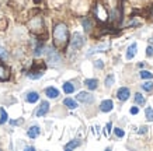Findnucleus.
Segmentation results:
<instances>
[{
	"label": "nucleus",
	"instance_id": "nucleus-32",
	"mask_svg": "<svg viewBox=\"0 0 153 151\" xmlns=\"http://www.w3.org/2000/svg\"><path fill=\"white\" fill-rule=\"evenodd\" d=\"M1 57H6V52H4V49L0 48V59H1Z\"/></svg>",
	"mask_w": 153,
	"mask_h": 151
},
{
	"label": "nucleus",
	"instance_id": "nucleus-14",
	"mask_svg": "<svg viewBox=\"0 0 153 151\" xmlns=\"http://www.w3.org/2000/svg\"><path fill=\"white\" fill-rule=\"evenodd\" d=\"M136 48H138V46H136V43H132V45L128 48V50H126V59H128V60H131L135 55H136Z\"/></svg>",
	"mask_w": 153,
	"mask_h": 151
},
{
	"label": "nucleus",
	"instance_id": "nucleus-2",
	"mask_svg": "<svg viewBox=\"0 0 153 151\" xmlns=\"http://www.w3.org/2000/svg\"><path fill=\"white\" fill-rule=\"evenodd\" d=\"M28 28L31 29V31L35 34V35H38V37L41 38L42 41H44V38L48 37V34L45 32V29H44V23H42V18L38 15V17H33L31 18V21L28 23Z\"/></svg>",
	"mask_w": 153,
	"mask_h": 151
},
{
	"label": "nucleus",
	"instance_id": "nucleus-19",
	"mask_svg": "<svg viewBox=\"0 0 153 151\" xmlns=\"http://www.w3.org/2000/svg\"><path fill=\"white\" fill-rule=\"evenodd\" d=\"M146 99H145V96L142 95L140 92H136V94H135V102H136L138 105H143Z\"/></svg>",
	"mask_w": 153,
	"mask_h": 151
},
{
	"label": "nucleus",
	"instance_id": "nucleus-29",
	"mask_svg": "<svg viewBox=\"0 0 153 151\" xmlns=\"http://www.w3.org/2000/svg\"><path fill=\"white\" fill-rule=\"evenodd\" d=\"M138 112H139V108H138V106H132V108H131V113L132 115H136Z\"/></svg>",
	"mask_w": 153,
	"mask_h": 151
},
{
	"label": "nucleus",
	"instance_id": "nucleus-18",
	"mask_svg": "<svg viewBox=\"0 0 153 151\" xmlns=\"http://www.w3.org/2000/svg\"><path fill=\"white\" fill-rule=\"evenodd\" d=\"M63 91H65L66 94H72V92L74 91V85L72 82H65V84H63Z\"/></svg>",
	"mask_w": 153,
	"mask_h": 151
},
{
	"label": "nucleus",
	"instance_id": "nucleus-1",
	"mask_svg": "<svg viewBox=\"0 0 153 151\" xmlns=\"http://www.w3.org/2000/svg\"><path fill=\"white\" fill-rule=\"evenodd\" d=\"M52 37H53V45L58 50H65L68 43H69V29L66 27V24L59 23L56 24L52 32Z\"/></svg>",
	"mask_w": 153,
	"mask_h": 151
},
{
	"label": "nucleus",
	"instance_id": "nucleus-16",
	"mask_svg": "<svg viewBox=\"0 0 153 151\" xmlns=\"http://www.w3.org/2000/svg\"><path fill=\"white\" fill-rule=\"evenodd\" d=\"M63 104H65V106H68L69 109H76V108H77V102L73 101L72 98H66V99L63 101Z\"/></svg>",
	"mask_w": 153,
	"mask_h": 151
},
{
	"label": "nucleus",
	"instance_id": "nucleus-30",
	"mask_svg": "<svg viewBox=\"0 0 153 151\" xmlns=\"http://www.w3.org/2000/svg\"><path fill=\"white\" fill-rule=\"evenodd\" d=\"M146 55L148 56L153 55V46H148V49H146Z\"/></svg>",
	"mask_w": 153,
	"mask_h": 151
},
{
	"label": "nucleus",
	"instance_id": "nucleus-27",
	"mask_svg": "<svg viewBox=\"0 0 153 151\" xmlns=\"http://www.w3.org/2000/svg\"><path fill=\"white\" fill-rule=\"evenodd\" d=\"M114 133H115V136H117V137H124V136H125V133H124V130H122V129H120V127L114 129Z\"/></svg>",
	"mask_w": 153,
	"mask_h": 151
},
{
	"label": "nucleus",
	"instance_id": "nucleus-8",
	"mask_svg": "<svg viewBox=\"0 0 153 151\" xmlns=\"http://www.w3.org/2000/svg\"><path fill=\"white\" fill-rule=\"evenodd\" d=\"M10 78V69L4 64H0V81H7Z\"/></svg>",
	"mask_w": 153,
	"mask_h": 151
},
{
	"label": "nucleus",
	"instance_id": "nucleus-25",
	"mask_svg": "<svg viewBox=\"0 0 153 151\" xmlns=\"http://www.w3.org/2000/svg\"><path fill=\"white\" fill-rule=\"evenodd\" d=\"M112 84H114V76H112V74H110V76L105 78V85H107V87H111Z\"/></svg>",
	"mask_w": 153,
	"mask_h": 151
},
{
	"label": "nucleus",
	"instance_id": "nucleus-35",
	"mask_svg": "<svg viewBox=\"0 0 153 151\" xmlns=\"http://www.w3.org/2000/svg\"><path fill=\"white\" fill-rule=\"evenodd\" d=\"M152 15H153V4H152Z\"/></svg>",
	"mask_w": 153,
	"mask_h": 151
},
{
	"label": "nucleus",
	"instance_id": "nucleus-21",
	"mask_svg": "<svg viewBox=\"0 0 153 151\" xmlns=\"http://www.w3.org/2000/svg\"><path fill=\"white\" fill-rule=\"evenodd\" d=\"M82 24H83V27H84V29H86V31H90V29H91V21H90V20L87 18V17H84L83 20H82Z\"/></svg>",
	"mask_w": 153,
	"mask_h": 151
},
{
	"label": "nucleus",
	"instance_id": "nucleus-17",
	"mask_svg": "<svg viewBox=\"0 0 153 151\" xmlns=\"http://www.w3.org/2000/svg\"><path fill=\"white\" fill-rule=\"evenodd\" d=\"M79 146H80V140H72V141L68 143L65 146V150H73V148H76Z\"/></svg>",
	"mask_w": 153,
	"mask_h": 151
},
{
	"label": "nucleus",
	"instance_id": "nucleus-3",
	"mask_svg": "<svg viewBox=\"0 0 153 151\" xmlns=\"http://www.w3.org/2000/svg\"><path fill=\"white\" fill-rule=\"evenodd\" d=\"M45 69H47L45 62H42V60H35L34 64H33V67H31V70L28 71V77L37 80V78L42 77V74H44Z\"/></svg>",
	"mask_w": 153,
	"mask_h": 151
},
{
	"label": "nucleus",
	"instance_id": "nucleus-33",
	"mask_svg": "<svg viewBox=\"0 0 153 151\" xmlns=\"http://www.w3.org/2000/svg\"><path fill=\"white\" fill-rule=\"evenodd\" d=\"M96 66H97L98 69H101V67H102V62H101V60H97V62H96Z\"/></svg>",
	"mask_w": 153,
	"mask_h": 151
},
{
	"label": "nucleus",
	"instance_id": "nucleus-6",
	"mask_svg": "<svg viewBox=\"0 0 153 151\" xmlns=\"http://www.w3.org/2000/svg\"><path fill=\"white\" fill-rule=\"evenodd\" d=\"M131 95V90L128 87H121L118 91H117V98L120 101H126Z\"/></svg>",
	"mask_w": 153,
	"mask_h": 151
},
{
	"label": "nucleus",
	"instance_id": "nucleus-11",
	"mask_svg": "<svg viewBox=\"0 0 153 151\" xmlns=\"http://www.w3.org/2000/svg\"><path fill=\"white\" fill-rule=\"evenodd\" d=\"M39 133H41V130H39V126H31V127L28 129V137L30 138H37L38 136H39Z\"/></svg>",
	"mask_w": 153,
	"mask_h": 151
},
{
	"label": "nucleus",
	"instance_id": "nucleus-9",
	"mask_svg": "<svg viewBox=\"0 0 153 151\" xmlns=\"http://www.w3.org/2000/svg\"><path fill=\"white\" fill-rule=\"evenodd\" d=\"M48 110H49V104H48L47 101H44V102H41V105H39V108L37 109L35 115H37L38 118H41V116H44V115H47Z\"/></svg>",
	"mask_w": 153,
	"mask_h": 151
},
{
	"label": "nucleus",
	"instance_id": "nucleus-5",
	"mask_svg": "<svg viewBox=\"0 0 153 151\" xmlns=\"http://www.w3.org/2000/svg\"><path fill=\"white\" fill-rule=\"evenodd\" d=\"M70 43H72V48H73V49H80V48L84 45V39L79 32H74L72 39H70Z\"/></svg>",
	"mask_w": 153,
	"mask_h": 151
},
{
	"label": "nucleus",
	"instance_id": "nucleus-15",
	"mask_svg": "<svg viewBox=\"0 0 153 151\" xmlns=\"http://www.w3.org/2000/svg\"><path fill=\"white\" fill-rule=\"evenodd\" d=\"M84 84L87 85L88 90H96V88H97V85H98V81L96 80V78H88V80H86V81H84Z\"/></svg>",
	"mask_w": 153,
	"mask_h": 151
},
{
	"label": "nucleus",
	"instance_id": "nucleus-10",
	"mask_svg": "<svg viewBox=\"0 0 153 151\" xmlns=\"http://www.w3.org/2000/svg\"><path fill=\"white\" fill-rule=\"evenodd\" d=\"M112 108H114V104H112L111 99L102 101L101 105H100V110H101V112H111Z\"/></svg>",
	"mask_w": 153,
	"mask_h": 151
},
{
	"label": "nucleus",
	"instance_id": "nucleus-4",
	"mask_svg": "<svg viewBox=\"0 0 153 151\" xmlns=\"http://www.w3.org/2000/svg\"><path fill=\"white\" fill-rule=\"evenodd\" d=\"M94 15L97 17V20L100 21H107L108 20V13H107V9L102 4L97 3L94 6Z\"/></svg>",
	"mask_w": 153,
	"mask_h": 151
},
{
	"label": "nucleus",
	"instance_id": "nucleus-7",
	"mask_svg": "<svg viewBox=\"0 0 153 151\" xmlns=\"http://www.w3.org/2000/svg\"><path fill=\"white\" fill-rule=\"evenodd\" d=\"M76 98H77V101H80V102H84V104H90V102H93V99H94L91 94L84 92V91L79 92V95L76 96Z\"/></svg>",
	"mask_w": 153,
	"mask_h": 151
},
{
	"label": "nucleus",
	"instance_id": "nucleus-34",
	"mask_svg": "<svg viewBox=\"0 0 153 151\" xmlns=\"http://www.w3.org/2000/svg\"><path fill=\"white\" fill-rule=\"evenodd\" d=\"M34 3H37L38 4V3H41V0H34Z\"/></svg>",
	"mask_w": 153,
	"mask_h": 151
},
{
	"label": "nucleus",
	"instance_id": "nucleus-22",
	"mask_svg": "<svg viewBox=\"0 0 153 151\" xmlns=\"http://www.w3.org/2000/svg\"><path fill=\"white\" fill-rule=\"evenodd\" d=\"M142 88H143L145 91L148 92H152L153 91V81H146L142 84Z\"/></svg>",
	"mask_w": 153,
	"mask_h": 151
},
{
	"label": "nucleus",
	"instance_id": "nucleus-12",
	"mask_svg": "<svg viewBox=\"0 0 153 151\" xmlns=\"http://www.w3.org/2000/svg\"><path fill=\"white\" fill-rule=\"evenodd\" d=\"M45 95H47L48 98L55 99V98L59 96V91H58L56 88H53V87H48V88H45Z\"/></svg>",
	"mask_w": 153,
	"mask_h": 151
},
{
	"label": "nucleus",
	"instance_id": "nucleus-24",
	"mask_svg": "<svg viewBox=\"0 0 153 151\" xmlns=\"http://www.w3.org/2000/svg\"><path fill=\"white\" fill-rule=\"evenodd\" d=\"M140 77L142 78H153V73L152 71H148V70H142V71H140Z\"/></svg>",
	"mask_w": 153,
	"mask_h": 151
},
{
	"label": "nucleus",
	"instance_id": "nucleus-31",
	"mask_svg": "<svg viewBox=\"0 0 153 151\" xmlns=\"http://www.w3.org/2000/svg\"><path fill=\"white\" fill-rule=\"evenodd\" d=\"M146 132H148V127H145V126H142V127L139 129V133H140V134H145Z\"/></svg>",
	"mask_w": 153,
	"mask_h": 151
},
{
	"label": "nucleus",
	"instance_id": "nucleus-20",
	"mask_svg": "<svg viewBox=\"0 0 153 151\" xmlns=\"http://www.w3.org/2000/svg\"><path fill=\"white\" fill-rule=\"evenodd\" d=\"M7 122V112L3 108H0V124H4Z\"/></svg>",
	"mask_w": 153,
	"mask_h": 151
},
{
	"label": "nucleus",
	"instance_id": "nucleus-26",
	"mask_svg": "<svg viewBox=\"0 0 153 151\" xmlns=\"http://www.w3.org/2000/svg\"><path fill=\"white\" fill-rule=\"evenodd\" d=\"M111 127H112L111 122H108V123L105 124V127H104V134H105V136H110V133H111Z\"/></svg>",
	"mask_w": 153,
	"mask_h": 151
},
{
	"label": "nucleus",
	"instance_id": "nucleus-13",
	"mask_svg": "<svg viewBox=\"0 0 153 151\" xmlns=\"http://www.w3.org/2000/svg\"><path fill=\"white\" fill-rule=\"evenodd\" d=\"M25 99H27V102H30V104H34V102H37V101L39 99V95H38V92L31 91V92H28L27 94Z\"/></svg>",
	"mask_w": 153,
	"mask_h": 151
},
{
	"label": "nucleus",
	"instance_id": "nucleus-28",
	"mask_svg": "<svg viewBox=\"0 0 153 151\" xmlns=\"http://www.w3.org/2000/svg\"><path fill=\"white\" fill-rule=\"evenodd\" d=\"M6 27H7V20L3 18L1 21H0V29H4Z\"/></svg>",
	"mask_w": 153,
	"mask_h": 151
},
{
	"label": "nucleus",
	"instance_id": "nucleus-23",
	"mask_svg": "<svg viewBox=\"0 0 153 151\" xmlns=\"http://www.w3.org/2000/svg\"><path fill=\"white\" fill-rule=\"evenodd\" d=\"M145 115H146V119H148L149 122H153V109L152 108H146Z\"/></svg>",
	"mask_w": 153,
	"mask_h": 151
}]
</instances>
